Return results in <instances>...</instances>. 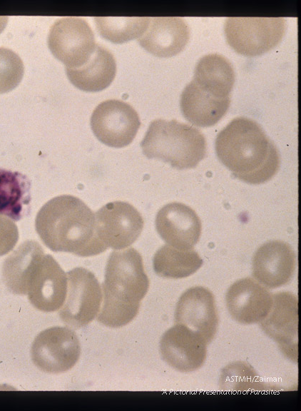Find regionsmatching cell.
I'll use <instances>...</instances> for the list:
<instances>
[{"label":"cell","mask_w":301,"mask_h":411,"mask_svg":"<svg viewBox=\"0 0 301 411\" xmlns=\"http://www.w3.org/2000/svg\"><path fill=\"white\" fill-rule=\"evenodd\" d=\"M69 81L78 88L88 92L100 91L113 81L116 73V60L106 47L96 44L89 59L81 67L66 68Z\"/></svg>","instance_id":"obj_20"},{"label":"cell","mask_w":301,"mask_h":411,"mask_svg":"<svg viewBox=\"0 0 301 411\" xmlns=\"http://www.w3.org/2000/svg\"><path fill=\"white\" fill-rule=\"evenodd\" d=\"M148 288L141 254L133 248L113 251L106 265L98 321L111 328L128 324L137 315Z\"/></svg>","instance_id":"obj_3"},{"label":"cell","mask_w":301,"mask_h":411,"mask_svg":"<svg viewBox=\"0 0 301 411\" xmlns=\"http://www.w3.org/2000/svg\"><path fill=\"white\" fill-rule=\"evenodd\" d=\"M226 304L237 322L248 325L262 321L273 304V294L251 278L238 280L228 288Z\"/></svg>","instance_id":"obj_15"},{"label":"cell","mask_w":301,"mask_h":411,"mask_svg":"<svg viewBox=\"0 0 301 411\" xmlns=\"http://www.w3.org/2000/svg\"><path fill=\"white\" fill-rule=\"evenodd\" d=\"M199 254L190 250H180L164 245L155 253L153 266L155 273L163 278H183L195 273L203 265Z\"/></svg>","instance_id":"obj_23"},{"label":"cell","mask_w":301,"mask_h":411,"mask_svg":"<svg viewBox=\"0 0 301 411\" xmlns=\"http://www.w3.org/2000/svg\"><path fill=\"white\" fill-rule=\"evenodd\" d=\"M19 239L16 225L10 219L0 215V256L9 253Z\"/></svg>","instance_id":"obj_26"},{"label":"cell","mask_w":301,"mask_h":411,"mask_svg":"<svg viewBox=\"0 0 301 411\" xmlns=\"http://www.w3.org/2000/svg\"><path fill=\"white\" fill-rule=\"evenodd\" d=\"M31 182L19 172L0 168V215L19 220L30 211Z\"/></svg>","instance_id":"obj_22"},{"label":"cell","mask_w":301,"mask_h":411,"mask_svg":"<svg viewBox=\"0 0 301 411\" xmlns=\"http://www.w3.org/2000/svg\"><path fill=\"white\" fill-rule=\"evenodd\" d=\"M67 275L52 255L41 248L34 255L19 285V295H27L32 305L43 312H53L64 303Z\"/></svg>","instance_id":"obj_5"},{"label":"cell","mask_w":301,"mask_h":411,"mask_svg":"<svg viewBox=\"0 0 301 411\" xmlns=\"http://www.w3.org/2000/svg\"><path fill=\"white\" fill-rule=\"evenodd\" d=\"M24 73V66L19 56L9 49L0 47V93L15 88Z\"/></svg>","instance_id":"obj_25"},{"label":"cell","mask_w":301,"mask_h":411,"mask_svg":"<svg viewBox=\"0 0 301 411\" xmlns=\"http://www.w3.org/2000/svg\"><path fill=\"white\" fill-rule=\"evenodd\" d=\"M141 126L138 113L128 103L116 99L101 102L91 117V129L101 143L122 148L134 139Z\"/></svg>","instance_id":"obj_10"},{"label":"cell","mask_w":301,"mask_h":411,"mask_svg":"<svg viewBox=\"0 0 301 411\" xmlns=\"http://www.w3.org/2000/svg\"><path fill=\"white\" fill-rule=\"evenodd\" d=\"M81 345L76 333L55 326L41 332L31 349V360L41 371L58 374L71 369L78 362Z\"/></svg>","instance_id":"obj_9"},{"label":"cell","mask_w":301,"mask_h":411,"mask_svg":"<svg viewBox=\"0 0 301 411\" xmlns=\"http://www.w3.org/2000/svg\"><path fill=\"white\" fill-rule=\"evenodd\" d=\"M35 228L44 245L53 252L89 257L108 248L98 235L95 214L73 196H59L46 203L36 215Z\"/></svg>","instance_id":"obj_1"},{"label":"cell","mask_w":301,"mask_h":411,"mask_svg":"<svg viewBox=\"0 0 301 411\" xmlns=\"http://www.w3.org/2000/svg\"><path fill=\"white\" fill-rule=\"evenodd\" d=\"M282 17H230L225 22L228 44L238 54L254 56L278 44L285 31Z\"/></svg>","instance_id":"obj_6"},{"label":"cell","mask_w":301,"mask_h":411,"mask_svg":"<svg viewBox=\"0 0 301 411\" xmlns=\"http://www.w3.org/2000/svg\"><path fill=\"white\" fill-rule=\"evenodd\" d=\"M175 323L198 333L209 344L215 335L218 317L213 294L202 286L191 287L180 297Z\"/></svg>","instance_id":"obj_12"},{"label":"cell","mask_w":301,"mask_h":411,"mask_svg":"<svg viewBox=\"0 0 301 411\" xmlns=\"http://www.w3.org/2000/svg\"><path fill=\"white\" fill-rule=\"evenodd\" d=\"M155 228L165 243L180 250L193 248L201 233V222L196 213L185 204L177 202L159 210Z\"/></svg>","instance_id":"obj_17"},{"label":"cell","mask_w":301,"mask_h":411,"mask_svg":"<svg viewBox=\"0 0 301 411\" xmlns=\"http://www.w3.org/2000/svg\"><path fill=\"white\" fill-rule=\"evenodd\" d=\"M96 231L106 246L120 250L133 244L140 236L143 219L137 209L123 201L111 202L96 213Z\"/></svg>","instance_id":"obj_11"},{"label":"cell","mask_w":301,"mask_h":411,"mask_svg":"<svg viewBox=\"0 0 301 411\" xmlns=\"http://www.w3.org/2000/svg\"><path fill=\"white\" fill-rule=\"evenodd\" d=\"M215 146L220 162L235 178L247 183L268 181L280 168L277 148L252 119H233L218 134Z\"/></svg>","instance_id":"obj_2"},{"label":"cell","mask_w":301,"mask_h":411,"mask_svg":"<svg viewBox=\"0 0 301 411\" xmlns=\"http://www.w3.org/2000/svg\"><path fill=\"white\" fill-rule=\"evenodd\" d=\"M296 256L291 246L281 240L264 243L252 258V275L260 284L276 288L288 283L293 277Z\"/></svg>","instance_id":"obj_16"},{"label":"cell","mask_w":301,"mask_h":411,"mask_svg":"<svg viewBox=\"0 0 301 411\" xmlns=\"http://www.w3.org/2000/svg\"><path fill=\"white\" fill-rule=\"evenodd\" d=\"M52 54L68 68L83 66L93 53L96 44L88 22L78 17H64L56 21L48 36Z\"/></svg>","instance_id":"obj_8"},{"label":"cell","mask_w":301,"mask_h":411,"mask_svg":"<svg viewBox=\"0 0 301 411\" xmlns=\"http://www.w3.org/2000/svg\"><path fill=\"white\" fill-rule=\"evenodd\" d=\"M66 300L59 316L67 325L80 328L90 323L98 314L103 292L95 275L84 268H75L66 273Z\"/></svg>","instance_id":"obj_7"},{"label":"cell","mask_w":301,"mask_h":411,"mask_svg":"<svg viewBox=\"0 0 301 411\" xmlns=\"http://www.w3.org/2000/svg\"><path fill=\"white\" fill-rule=\"evenodd\" d=\"M230 98H218L192 80L183 89L180 106L183 116L199 127L215 125L227 112Z\"/></svg>","instance_id":"obj_19"},{"label":"cell","mask_w":301,"mask_h":411,"mask_svg":"<svg viewBox=\"0 0 301 411\" xmlns=\"http://www.w3.org/2000/svg\"><path fill=\"white\" fill-rule=\"evenodd\" d=\"M150 17H95L99 34L104 39L121 44L141 36L146 31Z\"/></svg>","instance_id":"obj_24"},{"label":"cell","mask_w":301,"mask_h":411,"mask_svg":"<svg viewBox=\"0 0 301 411\" xmlns=\"http://www.w3.org/2000/svg\"><path fill=\"white\" fill-rule=\"evenodd\" d=\"M193 80L218 98H229L235 82L234 69L223 56L208 54L198 61Z\"/></svg>","instance_id":"obj_21"},{"label":"cell","mask_w":301,"mask_h":411,"mask_svg":"<svg viewBox=\"0 0 301 411\" xmlns=\"http://www.w3.org/2000/svg\"><path fill=\"white\" fill-rule=\"evenodd\" d=\"M297 298L290 292L273 295L272 307L260 323L264 332L279 345L284 355L297 360Z\"/></svg>","instance_id":"obj_14"},{"label":"cell","mask_w":301,"mask_h":411,"mask_svg":"<svg viewBox=\"0 0 301 411\" xmlns=\"http://www.w3.org/2000/svg\"><path fill=\"white\" fill-rule=\"evenodd\" d=\"M189 38V27L182 18L154 17L138 42L149 53L168 58L182 51Z\"/></svg>","instance_id":"obj_18"},{"label":"cell","mask_w":301,"mask_h":411,"mask_svg":"<svg viewBox=\"0 0 301 411\" xmlns=\"http://www.w3.org/2000/svg\"><path fill=\"white\" fill-rule=\"evenodd\" d=\"M148 158H158L178 170L196 167L206 156V141L197 128L176 120L153 121L141 143Z\"/></svg>","instance_id":"obj_4"},{"label":"cell","mask_w":301,"mask_h":411,"mask_svg":"<svg viewBox=\"0 0 301 411\" xmlns=\"http://www.w3.org/2000/svg\"><path fill=\"white\" fill-rule=\"evenodd\" d=\"M207 345L198 333L185 325L175 324L163 335L160 351L170 366L178 371L188 372L204 364Z\"/></svg>","instance_id":"obj_13"}]
</instances>
